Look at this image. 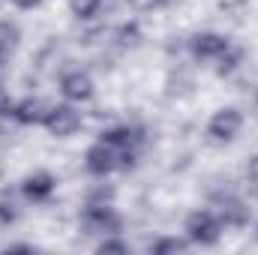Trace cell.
<instances>
[{
    "mask_svg": "<svg viewBox=\"0 0 258 255\" xmlns=\"http://www.w3.org/2000/svg\"><path fill=\"white\" fill-rule=\"evenodd\" d=\"M18 216H21V210H18V204L12 201V198H0V228H9V225H15L18 222Z\"/></svg>",
    "mask_w": 258,
    "mask_h": 255,
    "instance_id": "ac0fdd59",
    "label": "cell"
},
{
    "mask_svg": "<svg viewBox=\"0 0 258 255\" xmlns=\"http://www.w3.org/2000/svg\"><path fill=\"white\" fill-rule=\"evenodd\" d=\"M93 249L99 255H126L132 246H129V240H123V234H108V237H99L93 243Z\"/></svg>",
    "mask_w": 258,
    "mask_h": 255,
    "instance_id": "9a60e30c",
    "label": "cell"
},
{
    "mask_svg": "<svg viewBox=\"0 0 258 255\" xmlns=\"http://www.w3.org/2000/svg\"><path fill=\"white\" fill-rule=\"evenodd\" d=\"M243 123H246V117H243V111L237 105H222L207 117L204 135L213 144H234L240 138V132H243Z\"/></svg>",
    "mask_w": 258,
    "mask_h": 255,
    "instance_id": "277c9868",
    "label": "cell"
},
{
    "mask_svg": "<svg viewBox=\"0 0 258 255\" xmlns=\"http://www.w3.org/2000/svg\"><path fill=\"white\" fill-rule=\"evenodd\" d=\"M240 60H243V48H237V45H231L222 57H219V63L213 66V72L216 75H231L237 66H240Z\"/></svg>",
    "mask_w": 258,
    "mask_h": 255,
    "instance_id": "2e32d148",
    "label": "cell"
},
{
    "mask_svg": "<svg viewBox=\"0 0 258 255\" xmlns=\"http://www.w3.org/2000/svg\"><path fill=\"white\" fill-rule=\"evenodd\" d=\"M15 9H21V12H30V9H39L42 6V0H9Z\"/></svg>",
    "mask_w": 258,
    "mask_h": 255,
    "instance_id": "44dd1931",
    "label": "cell"
},
{
    "mask_svg": "<svg viewBox=\"0 0 258 255\" xmlns=\"http://www.w3.org/2000/svg\"><path fill=\"white\" fill-rule=\"evenodd\" d=\"M192 249V243L186 240V234H159L156 240H150L147 252L150 255H186Z\"/></svg>",
    "mask_w": 258,
    "mask_h": 255,
    "instance_id": "7c38bea8",
    "label": "cell"
},
{
    "mask_svg": "<svg viewBox=\"0 0 258 255\" xmlns=\"http://www.w3.org/2000/svg\"><path fill=\"white\" fill-rule=\"evenodd\" d=\"M84 204H114V186H108V183H93V189L87 192Z\"/></svg>",
    "mask_w": 258,
    "mask_h": 255,
    "instance_id": "e0dca14e",
    "label": "cell"
},
{
    "mask_svg": "<svg viewBox=\"0 0 258 255\" xmlns=\"http://www.w3.org/2000/svg\"><path fill=\"white\" fill-rule=\"evenodd\" d=\"M57 90H60V96H63L66 102L87 105L96 96V81L84 69H66L63 75H60V81H57Z\"/></svg>",
    "mask_w": 258,
    "mask_h": 255,
    "instance_id": "ba28073f",
    "label": "cell"
},
{
    "mask_svg": "<svg viewBox=\"0 0 258 255\" xmlns=\"http://www.w3.org/2000/svg\"><path fill=\"white\" fill-rule=\"evenodd\" d=\"M183 234L198 249H213V246H219V240L225 234V225H222V219L213 207H198L183 219Z\"/></svg>",
    "mask_w": 258,
    "mask_h": 255,
    "instance_id": "7a4b0ae2",
    "label": "cell"
},
{
    "mask_svg": "<svg viewBox=\"0 0 258 255\" xmlns=\"http://www.w3.org/2000/svg\"><path fill=\"white\" fill-rule=\"evenodd\" d=\"M138 42H141L138 27H135V24H123V27H120V45H123V48H135Z\"/></svg>",
    "mask_w": 258,
    "mask_h": 255,
    "instance_id": "ffe728a7",
    "label": "cell"
},
{
    "mask_svg": "<svg viewBox=\"0 0 258 255\" xmlns=\"http://www.w3.org/2000/svg\"><path fill=\"white\" fill-rule=\"evenodd\" d=\"M78 225L90 237H108V234H123V216L117 213L114 204H84Z\"/></svg>",
    "mask_w": 258,
    "mask_h": 255,
    "instance_id": "3957f363",
    "label": "cell"
},
{
    "mask_svg": "<svg viewBox=\"0 0 258 255\" xmlns=\"http://www.w3.org/2000/svg\"><path fill=\"white\" fill-rule=\"evenodd\" d=\"M126 6L135 15H153V12H162L168 0H126Z\"/></svg>",
    "mask_w": 258,
    "mask_h": 255,
    "instance_id": "d6986e66",
    "label": "cell"
},
{
    "mask_svg": "<svg viewBox=\"0 0 258 255\" xmlns=\"http://www.w3.org/2000/svg\"><path fill=\"white\" fill-rule=\"evenodd\" d=\"M255 237H258V225H255Z\"/></svg>",
    "mask_w": 258,
    "mask_h": 255,
    "instance_id": "cb8c5ba5",
    "label": "cell"
},
{
    "mask_svg": "<svg viewBox=\"0 0 258 255\" xmlns=\"http://www.w3.org/2000/svg\"><path fill=\"white\" fill-rule=\"evenodd\" d=\"M135 162H138V156H129L123 150H117L114 144H108V141L99 138V135H96V141H90L87 150H84V171H87L93 180H108V177H114V174H120V171L135 168Z\"/></svg>",
    "mask_w": 258,
    "mask_h": 255,
    "instance_id": "6da1fadb",
    "label": "cell"
},
{
    "mask_svg": "<svg viewBox=\"0 0 258 255\" xmlns=\"http://www.w3.org/2000/svg\"><path fill=\"white\" fill-rule=\"evenodd\" d=\"M21 45V30L15 21H0V66L9 63Z\"/></svg>",
    "mask_w": 258,
    "mask_h": 255,
    "instance_id": "4fadbf2b",
    "label": "cell"
},
{
    "mask_svg": "<svg viewBox=\"0 0 258 255\" xmlns=\"http://www.w3.org/2000/svg\"><path fill=\"white\" fill-rule=\"evenodd\" d=\"M6 252H33V246L30 243H9Z\"/></svg>",
    "mask_w": 258,
    "mask_h": 255,
    "instance_id": "603a6c76",
    "label": "cell"
},
{
    "mask_svg": "<svg viewBox=\"0 0 258 255\" xmlns=\"http://www.w3.org/2000/svg\"><path fill=\"white\" fill-rule=\"evenodd\" d=\"M99 138H105L108 144H114L117 150H123L129 156H141V147H144V132L138 126H129V123H117V126L102 129Z\"/></svg>",
    "mask_w": 258,
    "mask_h": 255,
    "instance_id": "9c48e42d",
    "label": "cell"
},
{
    "mask_svg": "<svg viewBox=\"0 0 258 255\" xmlns=\"http://www.w3.org/2000/svg\"><path fill=\"white\" fill-rule=\"evenodd\" d=\"M48 108H51V102L42 99V96H24V99H15V117H18V126H42Z\"/></svg>",
    "mask_w": 258,
    "mask_h": 255,
    "instance_id": "8fae6325",
    "label": "cell"
},
{
    "mask_svg": "<svg viewBox=\"0 0 258 255\" xmlns=\"http://www.w3.org/2000/svg\"><path fill=\"white\" fill-rule=\"evenodd\" d=\"M246 177H249V180L258 186V153L249 159V165H246Z\"/></svg>",
    "mask_w": 258,
    "mask_h": 255,
    "instance_id": "7402d4cb",
    "label": "cell"
},
{
    "mask_svg": "<svg viewBox=\"0 0 258 255\" xmlns=\"http://www.w3.org/2000/svg\"><path fill=\"white\" fill-rule=\"evenodd\" d=\"M18 192L30 204H48L57 192V177L48 168H33L18 180Z\"/></svg>",
    "mask_w": 258,
    "mask_h": 255,
    "instance_id": "52a82bcc",
    "label": "cell"
},
{
    "mask_svg": "<svg viewBox=\"0 0 258 255\" xmlns=\"http://www.w3.org/2000/svg\"><path fill=\"white\" fill-rule=\"evenodd\" d=\"M102 3L105 0H66V6H69V12H72L75 21H93V18H99Z\"/></svg>",
    "mask_w": 258,
    "mask_h": 255,
    "instance_id": "5bb4252c",
    "label": "cell"
},
{
    "mask_svg": "<svg viewBox=\"0 0 258 255\" xmlns=\"http://www.w3.org/2000/svg\"><path fill=\"white\" fill-rule=\"evenodd\" d=\"M213 210L219 213V219H222L225 228H246L249 219H252V210L246 207V201H240V198H234V195L219 198V204H216Z\"/></svg>",
    "mask_w": 258,
    "mask_h": 255,
    "instance_id": "30bf717a",
    "label": "cell"
},
{
    "mask_svg": "<svg viewBox=\"0 0 258 255\" xmlns=\"http://www.w3.org/2000/svg\"><path fill=\"white\" fill-rule=\"evenodd\" d=\"M231 45H234V42H231L225 33H219V30H198V33H192V36L186 39L189 57H192L195 63H204V66H216L219 57H222Z\"/></svg>",
    "mask_w": 258,
    "mask_h": 255,
    "instance_id": "8992f818",
    "label": "cell"
},
{
    "mask_svg": "<svg viewBox=\"0 0 258 255\" xmlns=\"http://www.w3.org/2000/svg\"><path fill=\"white\" fill-rule=\"evenodd\" d=\"M81 105H75V102H51V108H48V114H45V120H42V129L51 135V138H57V141H66V138H72V135H78L81 126H84V117H81V111H78Z\"/></svg>",
    "mask_w": 258,
    "mask_h": 255,
    "instance_id": "5b68a950",
    "label": "cell"
}]
</instances>
